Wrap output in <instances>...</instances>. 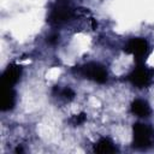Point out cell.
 <instances>
[{"label": "cell", "mask_w": 154, "mask_h": 154, "mask_svg": "<svg viewBox=\"0 0 154 154\" xmlns=\"http://www.w3.org/2000/svg\"><path fill=\"white\" fill-rule=\"evenodd\" d=\"M132 143L137 149H148L154 146V129L149 124L136 123L132 128Z\"/></svg>", "instance_id": "6da1fadb"}, {"label": "cell", "mask_w": 154, "mask_h": 154, "mask_svg": "<svg viewBox=\"0 0 154 154\" xmlns=\"http://www.w3.org/2000/svg\"><path fill=\"white\" fill-rule=\"evenodd\" d=\"M79 72L83 77H85L90 81H94L96 83H105L108 78V73H107L106 69L101 64L94 63V61L84 64L79 69Z\"/></svg>", "instance_id": "277c9868"}, {"label": "cell", "mask_w": 154, "mask_h": 154, "mask_svg": "<svg viewBox=\"0 0 154 154\" xmlns=\"http://www.w3.org/2000/svg\"><path fill=\"white\" fill-rule=\"evenodd\" d=\"M131 112L138 117H148L152 112L150 106L147 101L142 99H136L131 103Z\"/></svg>", "instance_id": "ba28073f"}, {"label": "cell", "mask_w": 154, "mask_h": 154, "mask_svg": "<svg viewBox=\"0 0 154 154\" xmlns=\"http://www.w3.org/2000/svg\"><path fill=\"white\" fill-rule=\"evenodd\" d=\"M72 16H73V10L70 6V4L67 1H59L52 8L48 16V22L53 25L63 24L69 19H71Z\"/></svg>", "instance_id": "3957f363"}, {"label": "cell", "mask_w": 154, "mask_h": 154, "mask_svg": "<svg viewBox=\"0 0 154 154\" xmlns=\"http://www.w3.org/2000/svg\"><path fill=\"white\" fill-rule=\"evenodd\" d=\"M60 96H63L64 99H67V100H71L73 96H75V93H73V90L71 89V88H69V87H66V88H64L61 91H60Z\"/></svg>", "instance_id": "30bf717a"}, {"label": "cell", "mask_w": 154, "mask_h": 154, "mask_svg": "<svg viewBox=\"0 0 154 154\" xmlns=\"http://www.w3.org/2000/svg\"><path fill=\"white\" fill-rule=\"evenodd\" d=\"M16 102V94L12 87L1 85V109L8 111L12 109Z\"/></svg>", "instance_id": "52a82bcc"}, {"label": "cell", "mask_w": 154, "mask_h": 154, "mask_svg": "<svg viewBox=\"0 0 154 154\" xmlns=\"http://www.w3.org/2000/svg\"><path fill=\"white\" fill-rule=\"evenodd\" d=\"M153 75H154L153 69H149L143 64H138V66L134 69L132 72L128 76V79L131 82L132 85L137 88H144L150 84Z\"/></svg>", "instance_id": "5b68a950"}, {"label": "cell", "mask_w": 154, "mask_h": 154, "mask_svg": "<svg viewBox=\"0 0 154 154\" xmlns=\"http://www.w3.org/2000/svg\"><path fill=\"white\" fill-rule=\"evenodd\" d=\"M22 73V69L18 65H10L2 73L1 76V85L5 87H12L13 84H16L20 77Z\"/></svg>", "instance_id": "8992f818"}, {"label": "cell", "mask_w": 154, "mask_h": 154, "mask_svg": "<svg viewBox=\"0 0 154 154\" xmlns=\"http://www.w3.org/2000/svg\"><path fill=\"white\" fill-rule=\"evenodd\" d=\"M94 150L97 153H114L117 152V147L108 140V138H101L94 147Z\"/></svg>", "instance_id": "9c48e42d"}, {"label": "cell", "mask_w": 154, "mask_h": 154, "mask_svg": "<svg viewBox=\"0 0 154 154\" xmlns=\"http://www.w3.org/2000/svg\"><path fill=\"white\" fill-rule=\"evenodd\" d=\"M124 51L126 53L132 54L138 64H142L144 61L146 57L149 54V46L144 38L134 37L128 41V43L124 47Z\"/></svg>", "instance_id": "7a4b0ae2"}]
</instances>
